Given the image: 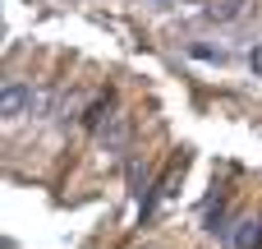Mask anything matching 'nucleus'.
<instances>
[{
    "label": "nucleus",
    "mask_w": 262,
    "mask_h": 249,
    "mask_svg": "<svg viewBox=\"0 0 262 249\" xmlns=\"http://www.w3.org/2000/svg\"><path fill=\"white\" fill-rule=\"evenodd\" d=\"M41 97H46V92H37L32 83H5V92H0L5 120H18V116H32V111H41Z\"/></svg>",
    "instance_id": "1"
},
{
    "label": "nucleus",
    "mask_w": 262,
    "mask_h": 249,
    "mask_svg": "<svg viewBox=\"0 0 262 249\" xmlns=\"http://www.w3.org/2000/svg\"><path fill=\"white\" fill-rule=\"evenodd\" d=\"M97 139H101V148H106V152L124 157V148H129V120H124V116H111V120H106V129H101Z\"/></svg>",
    "instance_id": "2"
},
{
    "label": "nucleus",
    "mask_w": 262,
    "mask_h": 249,
    "mask_svg": "<svg viewBox=\"0 0 262 249\" xmlns=\"http://www.w3.org/2000/svg\"><path fill=\"white\" fill-rule=\"evenodd\" d=\"M106 120H111V97H97V102H92V106L83 111V125L101 134V129H106Z\"/></svg>",
    "instance_id": "3"
},
{
    "label": "nucleus",
    "mask_w": 262,
    "mask_h": 249,
    "mask_svg": "<svg viewBox=\"0 0 262 249\" xmlns=\"http://www.w3.org/2000/svg\"><path fill=\"white\" fill-rule=\"evenodd\" d=\"M203 226H207V231H221V236H226V203H221V199H207Z\"/></svg>",
    "instance_id": "4"
},
{
    "label": "nucleus",
    "mask_w": 262,
    "mask_h": 249,
    "mask_svg": "<svg viewBox=\"0 0 262 249\" xmlns=\"http://www.w3.org/2000/svg\"><path fill=\"white\" fill-rule=\"evenodd\" d=\"M189 55H193V60H212V65H226V60H230L221 46H207V42H189Z\"/></svg>",
    "instance_id": "5"
},
{
    "label": "nucleus",
    "mask_w": 262,
    "mask_h": 249,
    "mask_svg": "<svg viewBox=\"0 0 262 249\" xmlns=\"http://www.w3.org/2000/svg\"><path fill=\"white\" fill-rule=\"evenodd\" d=\"M249 65H253V74H262V42L249 51Z\"/></svg>",
    "instance_id": "6"
}]
</instances>
